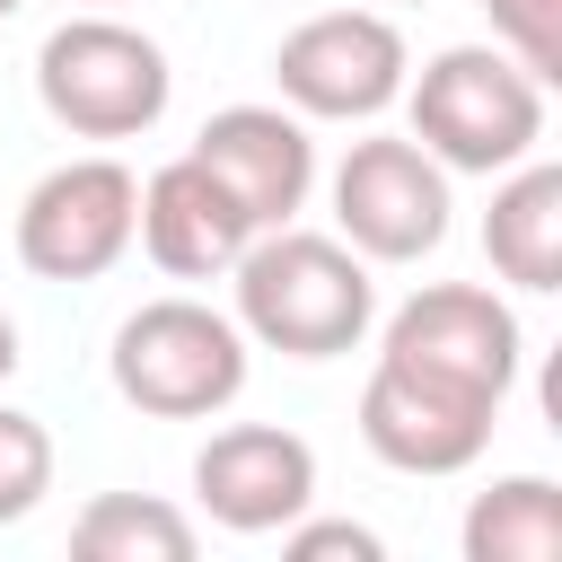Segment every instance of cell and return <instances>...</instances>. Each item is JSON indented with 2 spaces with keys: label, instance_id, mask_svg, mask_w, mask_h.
<instances>
[{
  "label": "cell",
  "instance_id": "1",
  "mask_svg": "<svg viewBox=\"0 0 562 562\" xmlns=\"http://www.w3.org/2000/svg\"><path fill=\"white\" fill-rule=\"evenodd\" d=\"M237 281V334L281 351V360H342L378 325V281L342 237L316 228H255L246 255L228 263Z\"/></svg>",
  "mask_w": 562,
  "mask_h": 562
},
{
  "label": "cell",
  "instance_id": "2",
  "mask_svg": "<svg viewBox=\"0 0 562 562\" xmlns=\"http://www.w3.org/2000/svg\"><path fill=\"white\" fill-rule=\"evenodd\" d=\"M404 114L448 176H501L544 140V79H527L501 44H448L404 70Z\"/></svg>",
  "mask_w": 562,
  "mask_h": 562
},
{
  "label": "cell",
  "instance_id": "3",
  "mask_svg": "<svg viewBox=\"0 0 562 562\" xmlns=\"http://www.w3.org/2000/svg\"><path fill=\"white\" fill-rule=\"evenodd\" d=\"M176 97V70L158 53V35L88 9V18H61L44 44H35V105L70 132V140H140L158 132Z\"/></svg>",
  "mask_w": 562,
  "mask_h": 562
},
{
  "label": "cell",
  "instance_id": "4",
  "mask_svg": "<svg viewBox=\"0 0 562 562\" xmlns=\"http://www.w3.org/2000/svg\"><path fill=\"white\" fill-rule=\"evenodd\" d=\"M114 395L149 422H211L246 395L255 342L237 334V316L202 307V299H149L114 325Z\"/></svg>",
  "mask_w": 562,
  "mask_h": 562
},
{
  "label": "cell",
  "instance_id": "5",
  "mask_svg": "<svg viewBox=\"0 0 562 562\" xmlns=\"http://www.w3.org/2000/svg\"><path fill=\"white\" fill-rule=\"evenodd\" d=\"M404 26L386 9H316L272 44V88L307 123H378L404 97Z\"/></svg>",
  "mask_w": 562,
  "mask_h": 562
},
{
  "label": "cell",
  "instance_id": "6",
  "mask_svg": "<svg viewBox=\"0 0 562 562\" xmlns=\"http://www.w3.org/2000/svg\"><path fill=\"white\" fill-rule=\"evenodd\" d=\"M448 167L413 132H369L334 167V237L360 263H422L448 246Z\"/></svg>",
  "mask_w": 562,
  "mask_h": 562
},
{
  "label": "cell",
  "instance_id": "7",
  "mask_svg": "<svg viewBox=\"0 0 562 562\" xmlns=\"http://www.w3.org/2000/svg\"><path fill=\"white\" fill-rule=\"evenodd\" d=\"M132 220H140V176L114 149L61 158L18 202V263L35 281H97L132 255Z\"/></svg>",
  "mask_w": 562,
  "mask_h": 562
},
{
  "label": "cell",
  "instance_id": "8",
  "mask_svg": "<svg viewBox=\"0 0 562 562\" xmlns=\"http://www.w3.org/2000/svg\"><path fill=\"white\" fill-rule=\"evenodd\" d=\"M378 351L501 404V395L518 386L527 334H518V307H509L501 290H483V281H430V290H413V299L386 316V342H378Z\"/></svg>",
  "mask_w": 562,
  "mask_h": 562
},
{
  "label": "cell",
  "instance_id": "9",
  "mask_svg": "<svg viewBox=\"0 0 562 562\" xmlns=\"http://www.w3.org/2000/svg\"><path fill=\"white\" fill-rule=\"evenodd\" d=\"M492 422L501 404L474 395V386H448L430 369H404L378 351L369 386H360V439L378 465L395 474H465L483 448H492Z\"/></svg>",
  "mask_w": 562,
  "mask_h": 562
},
{
  "label": "cell",
  "instance_id": "10",
  "mask_svg": "<svg viewBox=\"0 0 562 562\" xmlns=\"http://www.w3.org/2000/svg\"><path fill=\"white\" fill-rule=\"evenodd\" d=\"M193 501L228 536H281L299 509H316V448L281 422H228L193 457Z\"/></svg>",
  "mask_w": 562,
  "mask_h": 562
},
{
  "label": "cell",
  "instance_id": "11",
  "mask_svg": "<svg viewBox=\"0 0 562 562\" xmlns=\"http://www.w3.org/2000/svg\"><path fill=\"white\" fill-rule=\"evenodd\" d=\"M193 158L228 184V202H237L255 228H281V220L307 211L316 140H307V114H290V105H220V114L193 132Z\"/></svg>",
  "mask_w": 562,
  "mask_h": 562
},
{
  "label": "cell",
  "instance_id": "12",
  "mask_svg": "<svg viewBox=\"0 0 562 562\" xmlns=\"http://www.w3.org/2000/svg\"><path fill=\"white\" fill-rule=\"evenodd\" d=\"M255 220L228 202V184L184 149L167 167L140 176V220H132V246L167 272V281H220L237 255H246Z\"/></svg>",
  "mask_w": 562,
  "mask_h": 562
},
{
  "label": "cell",
  "instance_id": "13",
  "mask_svg": "<svg viewBox=\"0 0 562 562\" xmlns=\"http://www.w3.org/2000/svg\"><path fill=\"white\" fill-rule=\"evenodd\" d=\"M483 255L509 290L544 299L562 290V167L553 158H518L501 167L492 184V211H483Z\"/></svg>",
  "mask_w": 562,
  "mask_h": 562
},
{
  "label": "cell",
  "instance_id": "14",
  "mask_svg": "<svg viewBox=\"0 0 562 562\" xmlns=\"http://www.w3.org/2000/svg\"><path fill=\"white\" fill-rule=\"evenodd\" d=\"M457 544H465V562H562V483L501 474L492 492H474Z\"/></svg>",
  "mask_w": 562,
  "mask_h": 562
},
{
  "label": "cell",
  "instance_id": "15",
  "mask_svg": "<svg viewBox=\"0 0 562 562\" xmlns=\"http://www.w3.org/2000/svg\"><path fill=\"white\" fill-rule=\"evenodd\" d=\"M193 518L158 492H97L70 518V553L79 562H193Z\"/></svg>",
  "mask_w": 562,
  "mask_h": 562
},
{
  "label": "cell",
  "instance_id": "16",
  "mask_svg": "<svg viewBox=\"0 0 562 562\" xmlns=\"http://www.w3.org/2000/svg\"><path fill=\"white\" fill-rule=\"evenodd\" d=\"M53 492V430L18 404H0V527H18Z\"/></svg>",
  "mask_w": 562,
  "mask_h": 562
},
{
  "label": "cell",
  "instance_id": "17",
  "mask_svg": "<svg viewBox=\"0 0 562 562\" xmlns=\"http://www.w3.org/2000/svg\"><path fill=\"white\" fill-rule=\"evenodd\" d=\"M492 18V44L527 70V79H562V0H483Z\"/></svg>",
  "mask_w": 562,
  "mask_h": 562
},
{
  "label": "cell",
  "instance_id": "18",
  "mask_svg": "<svg viewBox=\"0 0 562 562\" xmlns=\"http://www.w3.org/2000/svg\"><path fill=\"white\" fill-rule=\"evenodd\" d=\"M281 553H290V562H334V553L378 562L386 544H378V527H360V518H307V509H299V518L281 527Z\"/></svg>",
  "mask_w": 562,
  "mask_h": 562
},
{
  "label": "cell",
  "instance_id": "19",
  "mask_svg": "<svg viewBox=\"0 0 562 562\" xmlns=\"http://www.w3.org/2000/svg\"><path fill=\"white\" fill-rule=\"evenodd\" d=\"M18 360H26V351H18V316H9V307H0V386H9V378H18Z\"/></svg>",
  "mask_w": 562,
  "mask_h": 562
},
{
  "label": "cell",
  "instance_id": "20",
  "mask_svg": "<svg viewBox=\"0 0 562 562\" xmlns=\"http://www.w3.org/2000/svg\"><path fill=\"white\" fill-rule=\"evenodd\" d=\"M18 9H26V0H0V18H18Z\"/></svg>",
  "mask_w": 562,
  "mask_h": 562
},
{
  "label": "cell",
  "instance_id": "21",
  "mask_svg": "<svg viewBox=\"0 0 562 562\" xmlns=\"http://www.w3.org/2000/svg\"><path fill=\"white\" fill-rule=\"evenodd\" d=\"M404 9H422V0H404Z\"/></svg>",
  "mask_w": 562,
  "mask_h": 562
}]
</instances>
